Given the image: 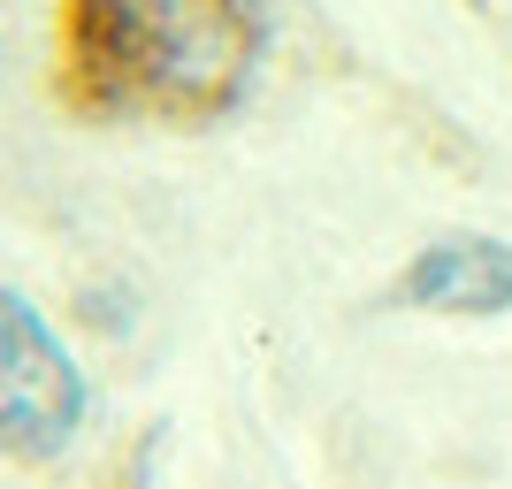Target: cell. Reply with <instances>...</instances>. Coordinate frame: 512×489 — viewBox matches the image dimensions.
Instances as JSON below:
<instances>
[{
	"instance_id": "6da1fadb",
	"label": "cell",
	"mask_w": 512,
	"mask_h": 489,
	"mask_svg": "<svg viewBox=\"0 0 512 489\" xmlns=\"http://www.w3.org/2000/svg\"><path fill=\"white\" fill-rule=\"evenodd\" d=\"M260 0H62L77 100L130 123H207L260 62Z\"/></svg>"
},
{
	"instance_id": "7a4b0ae2",
	"label": "cell",
	"mask_w": 512,
	"mask_h": 489,
	"mask_svg": "<svg viewBox=\"0 0 512 489\" xmlns=\"http://www.w3.org/2000/svg\"><path fill=\"white\" fill-rule=\"evenodd\" d=\"M85 421V375L54 321L23 291H0V451L54 459Z\"/></svg>"
},
{
	"instance_id": "3957f363",
	"label": "cell",
	"mask_w": 512,
	"mask_h": 489,
	"mask_svg": "<svg viewBox=\"0 0 512 489\" xmlns=\"http://www.w3.org/2000/svg\"><path fill=\"white\" fill-rule=\"evenodd\" d=\"M406 306L428 314H505L512 306V245L505 237H436L398 283Z\"/></svg>"
}]
</instances>
